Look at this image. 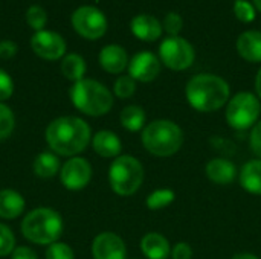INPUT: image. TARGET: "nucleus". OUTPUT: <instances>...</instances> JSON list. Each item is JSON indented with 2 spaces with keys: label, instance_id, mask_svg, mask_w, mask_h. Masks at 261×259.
Wrapping results in <instances>:
<instances>
[{
  "label": "nucleus",
  "instance_id": "f257e3e1",
  "mask_svg": "<svg viewBox=\"0 0 261 259\" xmlns=\"http://www.w3.org/2000/svg\"><path fill=\"white\" fill-rule=\"evenodd\" d=\"M90 125L78 116H60L46 127L44 139L49 148L63 157L81 154L92 142Z\"/></svg>",
  "mask_w": 261,
  "mask_h": 259
},
{
  "label": "nucleus",
  "instance_id": "f03ea898",
  "mask_svg": "<svg viewBox=\"0 0 261 259\" xmlns=\"http://www.w3.org/2000/svg\"><path fill=\"white\" fill-rule=\"evenodd\" d=\"M185 98L196 111L213 113L226 107L231 99V87L219 75L200 73L187 82Z\"/></svg>",
  "mask_w": 261,
  "mask_h": 259
},
{
  "label": "nucleus",
  "instance_id": "7ed1b4c3",
  "mask_svg": "<svg viewBox=\"0 0 261 259\" xmlns=\"http://www.w3.org/2000/svg\"><path fill=\"white\" fill-rule=\"evenodd\" d=\"M144 148L156 157H171L180 151L185 142L184 130L170 119H156L141 133Z\"/></svg>",
  "mask_w": 261,
  "mask_h": 259
},
{
  "label": "nucleus",
  "instance_id": "20e7f679",
  "mask_svg": "<svg viewBox=\"0 0 261 259\" xmlns=\"http://www.w3.org/2000/svg\"><path fill=\"white\" fill-rule=\"evenodd\" d=\"M63 217L52 208H37L28 212L20 224L21 235L32 244L50 246L63 234Z\"/></svg>",
  "mask_w": 261,
  "mask_h": 259
},
{
  "label": "nucleus",
  "instance_id": "39448f33",
  "mask_svg": "<svg viewBox=\"0 0 261 259\" xmlns=\"http://www.w3.org/2000/svg\"><path fill=\"white\" fill-rule=\"evenodd\" d=\"M70 101L73 107L92 118H99L107 114L115 102L113 93L99 81L84 78L73 82L70 87Z\"/></svg>",
  "mask_w": 261,
  "mask_h": 259
},
{
  "label": "nucleus",
  "instance_id": "423d86ee",
  "mask_svg": "<svg viewBox=\"0 0 261 259\" xmlns=\"http://www.w3.org/2000/svg\"><path fill=\"white\" fill-rule=\"evenodd\" d=\"M144 177L142 163L130 154H122L110 163L109 183L112 191L119 197L136 194L144 183Z\"/></svg>",
  "mask_w": 261,
  "mask_h": 259
},
{
  "label": "nucleus",
  "instance_id": "0eeeda50",
  "mask_svg": "<svg viewBox=\"0 0 261 259\" xmlns=\"http://www.w3.org/2000/svg\"><path fill=\"white\" fill-rule=\"evenodd\" d=\"M261 114V101L251 92H239L231 96L226 104L225 118L231 128L237 131H246L252 128Z\"/></svg>",
  "mask_w": 261,
  "mask_h": 259
},
{
  "label": "nucleus",
  "instance_id": "6e6552de",
  "mask_svg": "<svg viewBox=\"0 0 261 259\" xmlns=\"http://www.w3.org/2000/svg\"><path fill=\"white\" fill-rule=\"evenodd\" d=\"M194 58V47L188 40L182 37H168L159 46V60L165 67L171 70H187L193 66Z\"/></svg>",
  "mask_w": 261,
  "mask_h": 259
},
{
  "label": "nucleus",
  "instance_id": "1a4fd4ad",
  "mask_svg": "<svg viewBox=\"0 0 261 259\" xmlns=\"http://www.w3.org/2000/svg\"><path fill=\"white\" fill-rule=\"evenodd\" d=\"M70 21L75 32L87 40H98L107 31L106 15L98 8L90 5L76 8L72 14Z\"/></svg>",
  "mask_w": 261,
  "mask_h": 259
},
{
  "label": "nucleus",
  "instance_id": "9d476101",
  "mask_svg": "<svg viewBox=\"0 0 261 259\" xmlns=\"http://www.w3.org/2000/svg\"><path fill=\"white\" fill-rule=\"evenodd\" d=\"M92 172L90 162L84 157L75 156L61 165L60 180L67 191H81L90 183Z\"/></svg>",
  "mask_w": 261,
  "mask_h": 259
},
{
  "label": "nucleus",
  "instance_id": "9b49d317",
  "mask_svg": "<svg viewBox=\"0 0 261 259\" xmlns=\"http://www.w3.org/2000/svg\"><path fill=\"white\" fill-rule=\"evenodd\" d=\"M31 49L43 60L57 61L66 55V41L60 34L43 29L31 37Z\"/></svg>",
  "mask_w": 261,
  "mask_h": 259
},
{
  "label": "nucleus",
  "instance_id": "f8f14e48",
  "mask_svg": "<svg viewBox=\"0 0 261 259\" xmlns=\"http://www.w3.org/2000/svg\"><path fill=\"white\" fill-rule=\"evenodd\" d=\"M162 63L153 52H138L128 63V75L139 82H151L161 73Z\"/></svg>",
  "mask_w": 261,
  "mask_h": 259
},
{
  "label": "nucleus",
  "instance_id": "ddd939ff",
  "mask_svg": "<svg viewBox=\"0 0 261 259\" xmlns=\"http://www.w3.org/2000/svg\"><path fill=\"white\" fill-rule=\"evenodd\" d=\"M93 259H127L124 240L115 232H101L92 241Z\"/></svg>",
  "mask_w": 261,
  "mask_h": 259
},
{
  "label": "nucleus",
  "instance_id": "4468645a",
  "mask_svg": "<svg viewBox=\"0 0 261 259\" xmlns=\"http://www.w3.org/2000/svg\"><path fill=\"white\" fill-rule=\"evenodd\" d=\"M205 174H206L210 182L220 185V186L231 185L239 177V171H237L236 163L226 157L211 159L205 166Z\"/></svg>",
  "mask_w": 261,
  "mask_h": 259
},
{
  "label": "nucleus",
  "instance_id": "2eb2a0df",
  "mask_svg": "<svg viewBox=\"0 0 261 259\" xmlns=\"http://www.w3.org/2000/svg\"><path fill=\"white\" fill-rule=\"evenodd\" d=\"M99 66L112 75H119L128 67V55L127 50L118 44H109L99 52Z\"/></svg>",
  "mask_w": 261,
  "mask_h": 259
},
{
  "label": "nucleus",
  "instance_id": "dca6fc26",
  "mask_svg": "<svg viewBox=\"0 0 261 259\" xmlns=\"http://www.w3.org/2000/svg\"><path fill=\"white\" fill-rule=\"evenodd\" d=\"M92 148L93 151L104 159H116L121 156L122 142L115 131L99 130L92 136Z\"/></svg>",
  "mask_w": 261,
  "mask_h": 259
},
{
  "label": "nucleus",
  "instance_id": "f3484780",
  "mask_svg": "<svg viewBox=\"0 0 261 259\" xmlns=\"http://www.w3.org/2000/svg\"><path fill=\"white\" fill-rule=\"evenodd\" d=\"M141 252L147 259H168L171 255L170 241L159 232H148L141 238Z\"/></svg>",
  "mask_w": 261,
  "mask_h": 259
},
{
  "label": "nucleus",
  "instance_id": "a211bd4d",
  "mask_svg": "<svg viewBox=\"0 0 261 259\" xmlns=\"http://www.w3.org/2000/svg\"><path fill=\"white\" fill-rule=\"evenodd\" d=\"M130 29L133 35L142 41H156L162 35L164 27H162V23L154 15L141 14L132 20Z\"/></svg>",
  "mask_w": 261,
  "mask_h": 259
},
{
  "label": "nucleus",
  "instance_id": "6ab92c4d",
  "mask_svg": "<svg viewBox=\"0 0 261 259\" xmlns=\"http://www.w3.org/2000/svg\"><path fill=\"white\" fill-rule=\"evenodd\" d=\"M237 52L249 63H261V31H246L237 38Z\"/></svg>",
  "mask_w": 261,
  "mask_h": 259
},
{
  "label": "nucleus",
  "instance_id": "aec40b11",
  "mask_svg": "<svg viewBox=\"0 0 261 259\" xmlns=\"http://www.w3.org/2000/svg\"><path fill=\"white\" fill-rule=\"evenodd\" d=\"M240 186L252 195H261V159L246 162L239 171Z\"/></svg>",
  "mask_w": 261,
  "mask_h": 259
},
{
  "label": "nucleus",
  "instance_id": "412c9836",
  "mask_svg": "<svg viewBox=\"0 0 261 259\" xmlns=\"http://www.w3.org/2000/svg\"><path fill=\"white\" fill-rule=\"evenodd\" d=\"M26 202L20 192L15 189H2L0 191V218L2 220H15L24 211Z\"/></svg>",
  "mask_w": 261,
  "mask_h": 259
},
{
  "label": "nucleus",
  "instance_id": "4be33fe9",
  "mask_svg": "<svg viewBox=\"0 0 261 259\" xmlns=\"http://www.w3.org/2000/svg\"><path fill=\"white\" fill-rule=\"evenodd\" d=\"M60 159L54 151L40 153L32 163V171L40 179H52L60 172Z\"/></svg>",
  "mask_w": 261,
  "mask_h": 259
},
{
  "label": "nucleus",
  "instance_id": "5701e85b",
  "mask_svg": "<svg viewBox=\"0 0 261 259\" xmlns=\"http://www.w3.org/2000/svg\"><path fill=\"white\" fill-rule=\"evenodd\" d=\"M60 69L66 79H69L72 82H78V81L84 79L87 64H86V60L80 53H67L61 58Z\"/></svg>",
  "mask_w": 261,
  "mask_h": 259
},
{
  "label": "nucleus",
  "instance_id": "b1692460",
  "mask_svg": "<svg viewBox=\"0 0 261 259\" xmlns=\"http://www.w3.org/2000/svg\"><path fill=\"white\" fill-rule=\"evenodd\" d=\"M119 121H121V125L130 131V133H138V131H142L147 125V114H145V110L139 105H127L122 108L121 114H119Z\"/></svg>",
  "mask_w": 261,
  "mask_h": 259
},
{
  "label": "nucleus",
  "instance_id": "393cba45",
  "mask_svg": "<svg viewBox=\"0 0 261 259\" xmlns=\"http://www.w3.org/2000/svg\"><path fill=\"white\" fill-rule=\"evenodd\" d=\"M174 200H176V192L173 189L159 188V189H154L153 192H150L147 195L145 206H147V209L158 212V211H162V209L168 208L170 205H173Z\"/></svg>",
  "mask_w": 261,
  "mask_h": 259
},
{
  "label": "nucleus",
  "instance_id": "a878e982",
  "mask_svg": "<svg viewBox=\"0 0 261 259\" xmlns=\"http://www.w3.org/2000/svg\"><path fill=\"white\" fill-rule=\"evenodd\" d=\"M136 92V81L130 75H121L113 84V95L119 99H128Z\"/></svg>",
  "mask_w": 261,
  "mask_h": 259
},
{
  "label": "nucleus",
  "instance_id": "bb28decb",
  "mask_svg": "<svg viewBox=\"0 0 261 259\" xmlns=\"http://www.w3.org/2000/svg\"><path fill=\"white\" fill-rule=\"evenodd\" d=\"M15 128V116L11 107L0 102V140L8 139Z\"/></svg>",
  "mask_w": 261,
  "mask_h": 259
},
{
  "label": "nucleus",
  "instance_id": "cd10ccee",
  "mask_svg": "<svg viewBox=\"0 0 261 259\" xmlns=\"http://www.w3.org/2000/svg\"><path fill=\"white\" fill-rule=\"evenodd\" d=\"M46 21H47V14H46V11L41 6H38V5L29 6V9L26 11V23L35 32L37 31H43Z\"/></svg>",
  "mask_w": 261,
  "mask_h": 259
},
{
  "label": "nucleus",
  "instance_id": "c85d7f7f",
  "mask_svg": "<svg viewBox=\"0 0 261 259\" xmlns=\"http://www.w3.org/2000/svg\"><path fill=\"white\" fill-rule=\"evenodd\" d=\"M15 249L14 232L3 223H0V258L9 256Z\"/></svg>",
  "mask_w": 261,
  "mask_h": 259
},
{
  "label": "nucleus",
  "instance_id": "c756f323",
  "mask_svg": "<svg viewBox=\"0 0 261 259\" xmlns=\"http://www.w3.org/2000/svg\"><path fill=\"white\" fill-rule=\"evenodd\" d=\"M44 259H75V253L69 244L57 241V243L47 246Z\"/></svg>",
  "mask_w": 261,
  "mask_h": 259
},
{
  "label": "nucleus",
  "instance_id": "7c9ffc66",
  "mask_svg": "<svg viewBox=\"0 0 261 259\" xmlns=\"http://www.w3.org/2000/svg\"><path fill=\"white\" fill-rule=\"evenodd\" d=\"M234 14L243 23H251L255 20V6L248 0H236L234 3Z\"/></svg>",
  "mask_w": 261,
  "mask_h": 259
},
{
  "label": "nucleus",
  "instance_id": "2f4dec72",
  "mask_svg": "<svg viewBox=\"0 0 261 259\" xmlns=\"http://www.w3.org/2000/svg\"><path fill=\"white\" fill-rule=\"evenodd\" d=\"M162 27L165 29L167 34H170V37H177V34L184 27V20L177 12H168L164 18Z\"/></svg>",
  "mask_w": 261,
  "mask_h": 259
},
{
  "label": "nucleus",
  "instance_id": "473e14b6",
  "mask_svg": "<svg viewBox=\"0 0 261 259\" xmlns=\"http://www.w3.org/2000/svg\"><path fill=\"white\" fill-rule=\"evenodd\" d=\"M14 93V81L3 69H0V102L9 99Z\"/></svg>",
  "mask_w": 261,
  "mask_h": 259
},
{
  "label": "nucleus",
  "instance_id": "72a5a7b5",
  "mask_svg": "<svg viewBox=\"0 0 261 259\" xmlns=\"http://www.w3.org/2000/svg\"><path fill=\"white\" fill-rule=\"evenodd\" d=\"M193 247L185 243V241H180V243H176L173 247H171V259H193Z\"/></svg>",
  "mask_w": 261,
  "mask_h": 259
},
{
  "label": "nucleus",
  "instance_id": "f704fd0d",
  "mask_svg": "<svg viewBox=\"0 0 261 259\" xmlns=\"http://www.w3.org/2000/svg\"><path fill=\"white\" fill-rule=\"evenodd\" d=\"M249 145L252 153L261 159V121H258L252 128H251V134H249Z\"/></svg>",
  "mask_w": 261,
  "mask_h": 259
},
{
  "label": "nucleus",
  "instance_id": "c9c22d12",
  "mask_svg": "<svg viewBox=\"0 0 261 259\" xmlns=\"http://www.w3.org/2000/svg\"><path fill=\"white\" fill-rule=\"evenodd\" d=\"M18 52V47L14 41L11 40H3L0 41V58L3 60H9V58H14Z\"/></svg>",
  "mask_w": 261,
  "mask_h": 259
},
{
  "label": "nucleus",
  "instance_id": "e433bc0d",
  "mask_svg": "<svg viewBox=\"0 0 261 259\" xmlns=\"http://www.w3.org/2000/svg\"><path fill=\"white\" fill-rule=\"evenodd\" d=\"M11 259H38L37 253L28 246H18L11 253Z\"/></svg>",
  "mask_w": 261,
  "mask_h": 259
},
{
  "label": "nucleus",
  "instance_id": "4c0bfd02",
  "mask_svg": "<svg viewBox=\"0 0 261 259\" xmlns=\"http://www.w3.org/2000/svg\"><path fill=\"white\" fill-rule=\"evenodd\" d=\"M255 95L261 101V69L257 72V76H255Z\"/></svg>",
  "mask_w": 261,
  "mask_h": 259
},
{
  "label": "nucleus",
  "instance_id": "58836bf2",
  "mask_svg": "<svg viewBox=\"0 0 261 259\" xmlns=\"http://www.w3.org/2000/svg\"><path fill=\"white\" fill-rule=\"evenodd\" d=\"M232 259H261L260 256L254 255V253H248V252H243V253H237L234 255Z\"/></svg>",
  "mask_w": 261,
  "mask_h": 259
},
{
  "label": "nucleus",
  "instance_id": "ea45409f",
  "mask_svg": "<svg viewBox=\"0 0 261 259\" xmlns=\"http://www.w3.org/2000/svg\"><path fill=\"white\" fill-rule=\"evenodd\" d=\"M254 6L261 12V0H254Z\"/></svg>",
  "mask_w": 261,
  "mask_h": 259
}]
</instances>
